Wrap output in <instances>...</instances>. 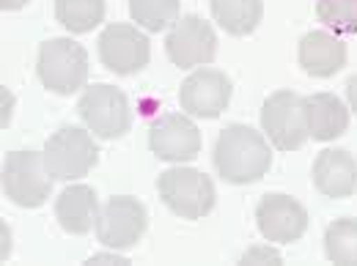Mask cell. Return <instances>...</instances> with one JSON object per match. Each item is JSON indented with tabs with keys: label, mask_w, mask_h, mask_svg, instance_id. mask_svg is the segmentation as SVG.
I'll return each instance as SVG.
<instances>
[{
	"label": "cell",
	"mask_w": 357,
	"mask_h": 266,
	"mask_svg": "<svg viewBox=\"0 0 357 266\" xmlns=\"http://www.w3.org/2000/svg\"><path fill=\"white\" fill-rule=\"evenodd\" d=\"M215 168L228 184H253L267 176L272 168L269 143L264 134L245 124H231L218 134Z\"/></svg>",
	"instance_id": "1"
},
{
	"label": "cell",
	"mask_w": 357,
	"mask_h": 266,
	"mask_svg": "<svg viewBox=\"0 0 357 266\" xmlns=\"http://www.w3.org/2000/svg\"><path fill=\"white\" fill-rule=\"evenodd\" d=\"M162 203L181 220H201L215 209V184L195 168H171L157 178Z\"/></svg>",
	"instance_id": "2"
},
{
	"label": "cell",
	"mask_w": 357,
	"mask_h": 266,
	"mask_svg": "<svg viewBox=\"0 0 357 266\" xmlns=\"http://www.w3.org/2000/svg\"><path fill=\"white\" fill-rule=\"evenodd\" d=\"M36 72L47 91L69 96L89 80V52L72 39H47L39 47Z\"/></svg>",
	"instance_id": "3"
},
{
	"label": "cell",
	"mask_w": 357,
	"mask_h": 266,
	"mask_svg": "<svg viewBox=\"0 0 357 266\" xmlns=\"http://www.w3.org/2000/svg\"><path fill=\"white\" fill-rule=\"evenodd\" d=\"M3 192L22 209H39L52 192L45 151H11L3 159Z\"/></svg>",
	"instance_id": "4"
},
{
	"label": "cell",
	"mask_w": 357,
	"mask_h": 266,
	"mask_svg": "<svg viewBox=\"0 0 357 266\" xmlns=\"http://www.w3.org/2000/svg\"><path fill=\"white\" fill-rule=\"evenodd\" d=\"M99 159L91 132L80 127H61L45 143V162L50 176L58 181H75L89 176Z\"/></svg>",
	"instance_id": "5"
},
{
	"label": "cell",
	"mask_w": 357,
	"mask_h": 266,
	"mask_svg": "<svg viewBox=\"0 0 357 266\" xmlns=\"http://www.w3.org/2000/svg\"><path fill=\"white\" fill-rule=\"evenodd\" d=\"M77 113L91 132L105 140L124 137L132 127V110L127 96L107 83H96L83 91L77 102Z\"/></svg>",
	"instance_id": "6"
},
{
	"label": "cell",
	"mask_w": 357,
	"mask_h": 266,
	"mask_svg": "<svg viewBox=\"0 0 357 266\" xmlns=\"http://www.w3.org/2000/svg\"><path fill=\"white\" fill-rule=\"evenodd\" d=\"M261 130L278 151L303 148L311 137L305 121V102L294 91H275L261 107Z\"/></svg>",
	"instance_id": "7"
},
{
	"label": "cell",
	"mask_w": 357,
	"mask_h": 266,
	"mask_svg": "<svg viewBox=\"0 0 357 266\" xmlns=\"http://www.w3.org/2000/svg\"><path fill=\"white\" fill-rule=\"evenodd\" d=\"M146 225H149L146 206L137 198L116 195L99 212L96 236L110 250H127L140 242V236L146 233Z\"/></svg>",
	"instance_id": "8"
},
{
	"label": "cell",
	"mask_w": 357,
	"mask_h": 266,
	"mask_svg": "<svg viewBox=\"0 0 357 266\" xmlns=\"http://www.w3.org/2000/svg\"><path fill=\"white\" fill-rule=\"evenodd\" d=\"M151 45L146 33H140L135 25L116 22L107 25L99 36V61L113 75H135L149 66Z\"/></svg>",
	"instance_id": "9"
},
{
	"label": "cell",
	"mask_w": 357,
	"mask_h": 266,
	"mask_svg": "<svg viewBox=\"0 0 357 266\" xmlns=\"http://www.w3.org/2000/svg\"><path fill=\"white\" fill-rule=\"evenodd\" d=\"M165 52L181 69L204 66V63H212L218 55V36L209 22L190 14V17H181L171 28L165 39Z\"/></svg>",
	"instance_id": "10"
},
{
	"label": "cell",
	"mask_w": 357,
	"mask_h": 266,
	"mask_svg": "<svg viewBox=\"0 0 357 266\" xmlns=\"http://www.w3.org/2000/svg\"><path fill=\"white\" fill-rule=\"evenodd\" d=\"M231 80L220 69H198L192 72L181 88L178 104L192 118H218L231 102Z\"/></svg>",
	"instance_id": "11"
},
{
	"label": "cell",
	"mask_w": 357,
	"mask_h": 266,
	"mask_svg": "<svg viewBox=\"0 0 357 266\" xmlns=\"http://www.w3.org/2000/svg\"><path fill=\"white\" fill-rule=\"evenodd\" d=\"M256 222H259V230L267 242L291 244V242L303 239V233L308 230V212L291 195L272 192V195H264L259 201Z\"/></svg>",
	"instance_id": "12"
},
{
	"label": "cell",
	"mask_w": 357,
	"mask_h": 266,
	"mask_svg": "<svg viewBox=\"0 0 357 266\" xmlns=\"http://www.w3.org/2000/svg\"><path fill=\"white\" fill-rule=\"evenodd\" d=\"M149 148L165 162H192L201 154V132L184 113H168L151 124Z\"/></svg>",
	"instance_id": "13"
},
{
	"label": "cell",
	"mask_w": 357,
	"mask_h": 266,
	"mask_svg": "<svg viewBox=\"0 0 357 266\" xmlns=\"http://www.w3.org/2000/svg\"><path fill=\"white\" fill-rule=\"evenodd\" d=\"M313 187L333 201L355 195L357 159L344 148H324L313 162Z\"/></svg>",
	"instance_id": "14"
},
{
	"label": "cell",
	"mask_w": 357,
	"mask_h": 266,
	"mask_svg": "<svg viewBox=\"0 0 357 266\" xmlns=\"http://www.w3.org/2000/svg\"><path fill=\"white\" fill-rule=\"evenodd\" d=\"M300 66L311 77H333L347 66V45L324 31H311L300 42Z\"/></svg>",
	"instance_id": "15"
},
{
	"label": "cell",
	"mask_w": 357,
	"mask_h": 266,
	"mask_svg": "<svg viewBox=\"0 0 357 266\" xmlns=\"http://www.w3.org/2000/svg\"><path fill=\"white\" fill-rule=\"evenodd\" d=\"M55 220L66 233L83 236L99 220V201L89 184H72L66 187L55 201Z\"/></svg>",
	"instance_id": "16"
},
{
	"label": "cell",
	"mask_w": 357,
	"mask_h": 266,
	"mask_svg": "<svg viewBox=\"0 0 357 266\" xmlns=\"http://www.w3.org/2000/svg\"><path fill=\"white\" fill-rule=\"evenodd\" d=\"M305 102V121L313 140H335L349 130V110L335 93H311Z\"/></svg>",
	"instance_id": "17"
},
{
	"label": "cell",
	"mask_w": 357,
	"mask_h": 266,
	"mask_svg": "<svg viewBox=\"0 0 357 266\" xmlns=\"http://www.w3.org/2000/svg\"><path fill=\"white\" fill-rule=\"evenodd\" d=\"M215 22L231 36H248L259 28L264 3L261 0H212Z\"/></svg>",
	"instance_id": "18"
},
{
	"label": "cell",
	"mask_w": 357,
	"mask_h": 266,
	"mask_svg": "<svg viewBox=\"0 0 357 266\" xmlns=\"http://www.w3.org/2000/svg\"><path fill=\"white\" fill-rule=\"evenodd\" d=\"M55 19L69 33H89L105 22V0H55Z\"/></svg>",
	"instance_id": "19"
},
{
	"label": "cell",
	"mask_w": 357,
	"mask_h": 266,
	"mask_svg": "<svg viewBox=\"0 0 357 266\" xmlns=\"http://www.w3.org/2000/svg\"><path fill=\"white\" fill-rule=\"evenodd\" d=\"M324 253L333 264H357V217L335 220L324 233Z\"/></svg>",
	"instance_id": "20"
},
{
	"label": "cell",
	"mask_w": 357,
	"mask_h": 266,
	"mask_svg": "<svg viewBox=\"0 0 357 266\" xmlns=\"http://www.w3.org/2000/svg\"><path fill=\"white\" fill-rule=\"evenodd\" d=\"M130 14L140 28L160 33L178 22V0H130Z\"/></svg>",
	"instance_id": "21"
},
{
	"label": "cell",
	"mask_w": 357,
	"mask_h": 266,
	"mask_svg": "<svg viewBox=\"0 0 357 266\" xmlns=\"http://www.w3.org/2000/svg\"><path fill=\"white\" fill-rule=\"evenodd\" d=\"M316 17L338 36L357 33V0H316Z\"/></svg>",
	"instance_id": "22"
},
{
	"label": "cell",
	"mask_w": 357,
	"mask_h": 266,
	"mask_svg": "<svg viewBox=\"0 0 357 266\" xmlns=\"http://www.w3.org/2000/svg\"><path fill=\"white\" fill-rule=\"evenodd\" d=\"M239 264H272V266H280L283 264V258H280V253L278 250H272V247H250L242 258H239Z\"/></svg>",
	"instance_id": "23"
},
{
	"label": "cell",
	"mask_w": 357,
	"mask_h": 266,
	"mask_svg": "<svg viewBox=\"0 0 357 266\" xmlns=\"http://www.w3.org/2000/svg\"><path fill=\"white\" fill-rule=\"evenodd\" d=\"M93 264H116V266H130V261L124 256H116V253H99V256H91L89 266Z\"/></svg>",
	"instance_id": "24"
},
{
	"label": "cell",
	"mask_w": 357,
	"mask_h": 266,
	"mask_svg": "<svg viewBox=\"0 0 357 266\" xmlns=\"http://www.w3.org/2000/svg\"><path fill=\"white\" fill-rule=\"evenodd\" d=\"M347 99H349V110L357 116V75L349 77V83H347Z\"/></svg>",
	"instance_id": "25"
},
{
	"label": "cell",
	"mask_w": 357,
	"mask_h": 266,
	"mask_svg": "<svg viewBox=\"0 0 357 266\" xmlns=\"http://www.w3.org/2000/svg\"><path fill=\"white\" fill-rule=\"evenodd\" d=\"M11 102H14V99H11V93L3 88V121H0L3 127L11 121Z\"/></svg>",
	"instance_id": "26"
},
{
	"label": "cell",
	"mask_w": 357,
	"mask_h": 266,
	"mask_svg": "<svg viewBox=\"0 0 357 266\" xmlns=\"http://www.w3.org/2000/svg\"><path fill=\"white\" fill-rule=\"evenodd\" d=\"M28 0H0V8L3 11H17V8H22Z\"/></svg>",
	"instance_id": "27"
},
{
	"label": "cell",
	"mask_w": 357,
	"mask_h": 266,
	"mask_svg": "<svg viewBox=\"0 0 357 266\" xmlns=\"http://www.w3.org/2000/svg\"><path fill=\"white\" fill-rule=\"evenodd\" d=\"M8 253H11V247H8V228L3 225V250H0V258L6 261V258H8Z\"/></svg>",
	"instance_id": "28"
}]
</instances>
